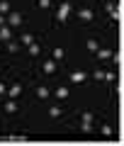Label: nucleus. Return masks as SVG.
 Masks as SVG:
<instances>
[{"mask_svg":"<svg viewBox=\"0 0 124 146\" xmlns=\"http://www.w3.org/2000/svg\"><path fill=\"white\" fill-rule=\"evenodd\" d=\"M93 119H95V115H90V112H85V115H83V122H88V124H90Z\"/></svg>","mask_w":124,"mask_h":146,"instance_id":"nucleus-19","label":"nucleus"},{"mask_svg":"<svg viewBox=\"0 0 124 146\" xmlns=\"http://www.w3.org/2000/svg\"><path fill=\"white\" fill-rule=\"evenodd\" d=\"M49 115H51V117H61V110H58V107H51V110H49Z\"/></svg>","mask_w":124,"mask_h":146,"instance_id":"nucleus-18","label":"nucleus"},{"mask_svg":"<svg viewBox=\"0 0 124 146\" xmlns=\"http://www.w3.org/2000/svg\"><path fill=\"white\" fill-rule=\"evenodd\" d=\"M68 12H71V5H68V3H63V5L58 7V15H56V20H58V22H66Z\"/></svg>","mask_w":124,"mask_h":146,"instance_id":"nucleus-2","label":"nucleus"},{"mask_svg":"<svg viewBox=\"0 0 124 146\" xmlns=\"http://www.w3.org/2000/svg\"><path fill=\"white\" fill-rule=\"evenodd\" d=\"M54 71H56V61L54 58L51 61H44V73H54Z\"/></svg>","mask_w":124,"mask_h":146,"instance_id":"nucleus-4","label":"nucleus"},{"mask_svg":"<svg viewBox=\"0 0 124 146\" xmlns=\"http://www.w3.org/2000/svg\"><path fill=\"white\" fill-rule=\"evenodd\" d=\"M36 95H39V98H49V90L44 88V85H39V88H36Z\"/></svg>","mask_w":124,"mask_h":146,"instance_id":"nucleus-10","label":"nucleus"},{"mask_svg":"<svg viewBox=\"0 0 124 146\" xmlns=\"http://www.w3.org/2000/svg\"><path fill=\"white\" fill-rule=\"evenodd\" d=\"M5 22H7V17H5V15H0V27L5 25Z\"/></svg>","mask_w":124,"mask_h":146,"instance_id":"nucleus-21","label":"nucleus"},{"mask_svg":"<svg viewBox=\"0 0 124 146\" xmlns=\"http://www.w3.org/2000/svg\"><path fill=\"white\" fill-rule=\"evenodd\" d=\"M100 58H112V51H107V49H102V51H97Z\"/></svg>","mask_w":124,"mask_h":146,"instance_id":"nucleus-13","label":"nucleus"},{"mask_svg":"<svg viewBox=\"0 0 124 146\" xmlns=\"http://www.w3.org/2000/svg\"><path fill=\"white\" fill-rule=\"evenodd\" d=\"M29 54L36 56V54H39V44H29Z\"/></svg>","mask_w":124,"mask_h":146,"instance_id":"nucleus-17","label":"nucleus"},{"mask_svg":"<svg viewBox=\"0 0 124 146\" xmlns=\"http://www.w3.org/2000/svg\"><path fill=\"white\" fill-rule=\"evenodd\" d=\"M51 5V0H39V7H49Z\"/></svg>","mask_w":124,"mask_h":146,"instance_id":"nucleus-20","label":"nucleus"},{"mask_svg":"<svg viewBox=\"0 0 124 146\" xmlns=\"http://www.w3.org/2000/svg\"><path fill=\"white\" fill-rule=\"evenodd\" d=\"M88 49L90 51H97V42H95V39H88Z\"/></svg>","mask_w":124,"mask_h":146,"instance_id":"nucleus-16","label":"nucleus"},{"mask_svg":"<svg viewBox=\"0 0 124 146\" xmlns=\"http://www.w3.org/2000/svg\"><path fill=\"white\" fill-rule=\"evenodd\" d=\"M10 34H12V32H10V27H7V25L0 27V39H10Z\"/></svg>","mask_w":124,"mask_h":146,"instance_id":"nucleus-5","label":"nucleus"},{"mask_svg":"<svg viewBox=\"0 0 124 146\" xmlns=\"http://www.w3.org/2000/svg\"><path fill=\"white\" fill-rule=\"evenodd\" d=\"M56 98H68V88H58L56 90Z\"/></svg>","mask_w":124,"mask_h":146,"instance_id":"nucleus-14","label":"nucleus"},{"mask_svg":"<svg viewBox=\"0 0 124 146\" xmlns=\"http://www.w3.org/2000/svg\"><path fill=\"white\" fill-rule=\"evenodd\" d=\"M56 58H58V61L63 58V49H61V46H56V49H54V61H56Z\"/></svg>","mask_w":124,"mask_h":146,"instance_id":"nucleus-12","label":"nucleus"},{"mask_svg":"<svg viewBox=\"0 0 124 146\" xmlns=\"http://www.w3.org/2000/svg\"><path fill=\"white\" fill-rule=\"evenodd\" d=\"M100 131H102L105 136H112V134H114V131H112V127H100Z\"/></svg>","mask_w":124,"mask_h":146,"instance_id":"nucleus-15","label":"nucleus"},{"mask_svg":"<svg viewBox=\"0 0 124 146\" xmlns=\"http://www.w3.org/2000/svg\"><path fill=\"white\" fill-rule=\"evenodd\" d=\"M10 12V5H7L5 0H0V15H7Z\"/></svg>","mask_w":124,"mask_h":146,"instance_id":"nucleus-8","label":"nucleus"},{"mask_svg":"<svg viewBox=\"0 0 124 146\" xmlns=\"http://www.w3.org/2000/svg\"><path fill=\"white\" fill-rule=\"evenodd\" d=\"M7 25L10 27H20L22 25V15L20 12H7Z\"/></svg>","mask_w":124,"mask_h":146,"instance_id":"nucleus-1","label":"nucleus"},{"mask_svg":"<svg viewBox=\"0 0 124 146\" xmlns=\"http://www.w3.org/2000/svg\"><path fill=\"white\" fill-rule=\"evenodd\" d=\"M5 110H7V112H17V102H15V100L5 102Z\"/></svg>","mask_w":124,"mask_h":146,"instance_id":"nucleus-7","label":"nucleus"},{"mask_svg":"<svg viewBox=\"0 0 124 146\" xmlns=\"http://www.w3.org/2000/svg\"><path fill=\"white\" fill-rule=\"evenodd\" d=\"M85 78H88V76H85L83 71H76V73H71V80H73V83H83Z\"/></svg>","mask_w":124,"mask_h":146,"instance_id":"nucleus-3","label":"nucleus"},{"mask_svg":"<svg viewBox=\"0 0 124 146\" xmlns=\"http://www.w3.org/2000/svg\"><path fill=\"white\" fill-rule=\"evenodd\" d=\"M22 44H27V46L34 44V36H32V34H22Z\"/></svg>","mask_w":124,"mask_h":146,"instance_id":"nucleus-9","label":"nucleus"},{"mask_svg":"<svg viewBox=\"0 0 124 146\" xmlns=\"http://www.w3.org/2000/svg\"><path fill=\"white\" fill-rule=\"evenodd\" d=\"M80 20H85V22L93 20V12H90V10H80Z\"/></svg>","mask_w":124,"mask_h":146,"instance_id":"nucleus-11","label":"nucleus"},{"mask_svg":"<svg viewBox=\"0 0 124 146\" xmlns=\"http://www.w3.org/2000/svg\"><path fill=\"white\" fill-rule=\"evenodd\" d=\"M20 90H22L20 85H12V88L7 90V95H10V98H17V95H20Z\"/></svg>","mask_w":124,"mask_h":146,"instance_id":"nucleus-6","label":"nucleus"},{"mask_svg":"<svg viewBox=\"0 0 124 146\" xmlns=\"http://www.w3.org/2000/svg\"><path fill=\"white\" fill-rule=\"evenodd\" d=\"M3 93H5V85H3V83H0V95H3Z\"/></svg>","mask_w":124,"mask_h":146,"instance_id":"nucleus-22","label":"nucleus"}]
</instances>
